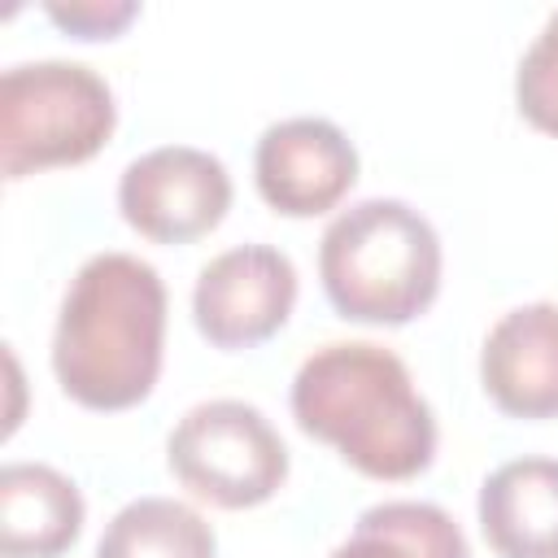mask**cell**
I'll list each match as a JSON object with an SVG mask.
<instances>
[{
    "label": "cell",
    "mask_w": 558,
    "mask_h": 558,
    "mask_svg": "<svg viewBox=\"0 0 558 558\" xmlns=\"http://www.w3.org/2000/svg\"><path fill=\"white\" fill-rule=\"evenodd\" d=\"M166 283L135 253L87 257L57 314L52 371L65 397L87 410L140 405L161 375Z\"/></svg>",
    "instance_id": "cell-1"
},
{
    "label": "cell",
    "mask_w": 558,
    "mask_h": 558,
    "mask_svg": "<svg viewBox=\"0 0 558 558\" xmlns=\"http://www.w3.org/2000/svg\"><path fill=\"white\" fill-rule=\"evenodd\" d=\"M301 432L340 449L371 480H410L436 453V418L405 362L371 340L314 349L292 379Z\"/></svg>",
    "instance_id": "cell-2"
},
{
    "label": "cell",
    "mask_w": 558,
    "mask_h": 558,
    "mask_svg": "<svg viewBox=\"0 0 558 558\" xmlns=\"http://www.w3.org/2000/svg\"><path fill=\"white\" fill-rule=\"evenodd\" d=\"M318 275L340 318L401 327L440 292V235L414 205L371 196L327 222Z\"/></svg>",
    "instance_id": "cell-3"
},
{
    "label": "cell",
    "mask_w": 558,
    "mask_h": 558,
    "mask_svg": "<svg viewBox=\"0 0 558 558\" xmlns=\"http://www.w3.org/2000/svg\"><path fill=\"white\" fill-rule=\"evenodd\" d=\"M118 105L109 83L83 61H22L0 78V170L22 179L74 166L113 135Z\"/></svg>",
    "instance_id": "cell-4"
},
{
    "label": "cell",
    "mask_w": 558,
    "mask_h": 558,
    "mask_svg": "<svg viewBox=\"0 0 558 558\" xmlns=\"http://www.w3.org/2000/svg\"><path fill=\"white\" fill-rule=\"evenodd\" d=\"M166 462L187 493L222 510L262 506L288 480V449L279 432L257 405L235 397L192 405L166 440Z\"/></svg>",
    "instance_id": "cell-5"
},
{
    "label": "cell",
    "mask_w": 558,
    "mask_h": 558,
    "mask_svg": "<svg viewBox=\"0 0 558 558\" xmlns=\"http://www.w3.org/2000/svg\"><path fill=\"white\" fill-rule=\"evenodd\" d=\"M118 209L140 235L157 244H187L214 231L231 209V174L205 148L161 144L122 170Z\"/></svg>",
    "instance_id": "cell-6"
},
{
    "label": "cell",
    "mask_w": 558,
    "mask_h": 558,
    "mask_svg": "<svg viewBox=\"0 0 558 558\" xmlns=\"http://www.w3.org/2000/svg\"><path fill=\"white\" fill-rule=\"evenodd\" d=\"M296 305V266L270 244H235L209 257L192 288V314L209 344L248 349L270 340Z\"/></svg>",
    "instance_id": "cell-7"
},
{
    "label": "cell",
    "mask_w": 558,
    "mask_h": 558,
    "mask_svg": "<svg viewBox=\"0 0 558 558\" xmlns=\"http://www.w3.org/2000/svg\"><path fill=\"white\" fill-rule=\"evenodd\" d=\"M257 192L275 214L314 218L336 209L357 183V148L353 140L314 113L283 118L262 131L253 153Z\"/></svg>",
    "instance_id": "cell-8"
},
{
    "label": "cell",
    "mask_w": 558,
    "mask_h": 558,
    "mask_svg": "<svg viewBox=\"0 0 558 558\" xmlns=\"http://www.w3.org/2000/svg\"><path fill=\"white\" fill-rule=\"evenodd\" d=\"M480 379L514 418L558 414V305L532 301L501 314L480 349Z\"/></svg>",
    "instance_id": "cell-9"
},
{
    "label": "cell",
    "mask_w": 558,
    "mask_h": 558,
    "mask_svg": "<svg viewBox=\"0 0 558 558\" xmlns=\"http://www.w3.org/2000/svg\"><path fill=\"white\" fill-rule=\"evenodd\" d=\"M475 510L497 558H558V458L501 462L480 484Z\"/></svg>",
    "instance_id": "cell-10"
},
{
    "label": "cell",
    "mask_w": 558,
    "mask_h": 558,
    "mask_svg": "<svg viewBox=\"0 0 558 558\" xmlns=\"http://www.w3.org/2000/svg\"><path fill=\"white\" fill-rule=\"evenodd\" d=\"M83 532V493L48 462H9L0 471V554L57 558Z\"/></svg>",
    "instance_id": "cell-11"
},
{
    "label": "cell",
    "mask_w": 558,
    "mask_h": 558,
    "mask_svg": "<svg viewBox=\"0 0 558 558\" xmlns=\"http://www.w3.org/2000/svg\"><path fill=\"white\" fill-rule=\"evenodd\" d=\"M331 558H471L462 527L432 501H379L357 514Z\"/></svg>",
    "instance_id": "cell-12"
},
{
    "label": "cell",
    "mask_w": 558,
    "mask_h": 558,
    "mask_svg": "<svg viewBox=\"0 0 558 558\" xmlns=\"http://www.w3.org/2000/svg\"><path fill=\"white\" fill-rule=\"evenodd\" d=\"M214 549L201 510L174 497H135L105 523L96 558H214Z\"/></svg>",
    "instance_id": "cell-13"
},
{
    "label": "cell",
    "mask_w": 558,
    "mask_h": 558,
    "mask_svg": "<svg viewBox=\"0 0 558 558\" xmlns=\"http://www.w3.org/2000/svg\"><path fill=\"white\" fill-rule=\"evenodd\" d=\"M514 100H519V113L536 131L558 135V9L545 17V26L536 31V39L519 57Z\"/></svg>",
    "instance_id": "cell-14"
},
{
    "label": "cell",
    "mask_w": 558,
    "mask_h": 558,
    "mask_svg": "<svg viewBox=\"0 0 558 558\" xmlns=\"http://www.w3.org/2000/svg\"><path fill=\"white\" fill-rule=\"evenodd\" d=\"M44 13L57 22V26H65L70 35H78V39H109L113 31H122L135 13H140V4L135 0H48L44 4Z\"/></svg>",
    "instance_id": "cell-15"
}]
</instances>
